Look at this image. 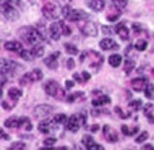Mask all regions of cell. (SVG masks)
<instances>
[{
    "label": "cell",
    "mask_w": 154,
    "mask_h": 150,
    "mask_svg": "<svg viewBox=\"0 0 154 150\" xmlns=\"http://www.w3.org/2000/svg\"><path fill=\"white\" fill-rule=\"evenodd\" d=\"M19 35L23 41L27 43V44H30V45H38L41 44V42L43 41V35L41 34V32L33 28V27H23L19 30Z\"/></svg>",
    "instance_id": "cell-1"
},
{
    "label": "cell",
    "mask_w": 154,
    "mask_h": 150,
    "mask_svg": "<svg viewBox=\"0 0 154 150\" xmlns=\"http://www.w3.org/2000/svg\"><path fill=\"white\" fill-rule=\"evenodd\" d=\"M42 14H43V17L46 18V19H48V20H54V19H57V18H58L62 14V10L60 8L58 3L49 2V3L43 5Z\"/></svg>",
    "instance_id": "cell-2"
},
{
    "label": "cell",
    "mask_w": 154,
    "mask_h": 150,
    "mask_svg": "<svg viewBox=\"0 0 154 150\" xmlns=\"http://www.w3.org/2000/svg\"><path fill=\"white\" fill-rule=\"evenodd\" d=\"M44 88H46V93H47V95L54 97V99H57V100H63V99L66 97L65 90H63V88L60 86L58 82H56V81H53V80L48 81Z\"/></svg>",
    "instance_id": "cell-3"
},
{
    "label": "cell",
    "mask_w": 154,
    "mask_h": 150,
    "mask_svg": "<svg viewBox=\"0 0 154 150\" xmlns=\"http://www.w3.org/2000/svg\"><path fill=\"white\" fill-rule=\"evenodd\" d=\"M86 122V117L82 114H75L72 116L68 117V121L66 122V129L69 130L72 133H76L81 126L85 125Z\"/></svg>",
    "instance_id": "cell-4"
},
{
    "label": "cell",
    "mask_w": 154,
    "mask_h": 150,
    "mask_svg": "<svg viewBox=\"0 0 154 150\" xmlns=\"http://www.w3.org/2000/svg\"><path fill=\"white\" fill-rule=\"evenodd\" d=\"M2 13H3V17L6 19V20H17L19 14H18V9L15 6H13L11 4L6 3V2H3L2 3Z\"/></svg>",
    "instance_id": "cell-5"
},
{
    "label": "cell",
    "mask_w": 154,
    "mask_h": 150,
    "mask_svg": "<svg viewBox=\"0 0 154 150\" xmlns=\"http://www.w3.org/2000/svg\"><path fill=\"white\" fill-rule=\"evenodd\" d=\"M52 111H53V106H51V105H38L37 107H34L33 116L35 117V119H44V117H47Z\"/></svg>",
    "instance_id": "cell-6"
},
{
    "label": "cell",
    "mask_w": 154,
    "mask_h": 150,
    "mask_svg": "<svg viewBox=\"0 0 154 150\" xmlns=\"http://www.w3.org/2000/svg\"><path fill=\"white\" fill-rule=\"evenodd\" d=\"M80 29L82 32V34H85L87 37H96L97 35V27L92 22H85L82 25H80Z\"/></svg>",
    "instance_id": "cell-7"
},
{
    "label": "cell",
    "mask_w": 154,
    "mask_h": 150,
    "mask_svg": "<svg viewBox=\"0 0 154 150\" xmlns=\"http://www.w3.org/2000/svg\"><path fill=\"white\" fill-rule=\"evenodd\" d=\"M57 124L54 120H43L39 122V125H38V130H39L41 133L43 134H49V133H52L53 130L57 129Z\"/></svg>",
    "instance_id": "cell-8"
},
{
    "label": "cell",
    "mask_w": 154,
    "mask_h": 150,
    "mask_svg": "<svg viewBox=\"0 0 154 150\" xmlns=\"http://www.w3.org/2000/svg\"><path fill=\"white\" fill-rule=\"evenodd\" d=\"M102 133H104V136L105 139L109 141V142H116L119 140V136H118V133L115 131V130L109 126V125H104V127H102Z\"/></svg>",
    "instance_id": "cell-9"
},
{
    "label": "cell",
    "mask_w": 154,
    "mask_h": 150,
    "mask_svg": "<svg viewBox=\"0 0 154 150\" xmlns=\"http://www.w3.org/2000/svg\"><path fill=\"white\" fill-rule=\"evenodd\" d=\"M49 35L53 41H58L62 35V22H57V23H52L49 27Z\"/></svg>",
    "instance_id": "cell-10"
},
{
    "label": "cell",
    "mask_w": 154,
    "mask_h": 150,
    "mask_svg": "<svg viewBox=\"0 0 154 150\" xmlns=\"http://www.w3.org/2000/svg\"><path fill=\"white\" fill-rule=\"evenodd\" d=\"M17 63L11 62L9 60H5V58H2V73L4 75H13L15 72L17 68Z\"/></svg>",
    "instance_id": "cell-11"
},
{
    "label": "cell",
    "mask_w": 154,
    "mask_h": 150,
    "mask_svg": "<svg viewBox=\"0 0 154 150\" xmlns=\"http://www.w3.org/2000/svg\"><path fill=\"white\" fill-rule=\"evenodd\" d=\"M87 18H88V15L83 10L72 9L71 11H69V14H68V17L66 19H68V20H71V22H80V20H83V19H87Z\"/></svg>",
    "instance_id": "cell-12"
},
{
    "label": "cell",
    "mask_w": 154,
    "mask_h": 150,
    "mask_svg": "<svg viewBox=\"0 0 154 150\" xmlns=\"http://www.w3.org/2000/svg\"><path fill=\"white\" fill-rule=\"evenodd\" d=\"M148 84V81H146V78L144 77H138V78H134L131 81V87L134 91H137V92H140V91H144L145 86Z\"/></svg>",
    "instance_id": "cell-13"
},
{
    "label": "cell",
    "mask_w": 154,
    "mask_h": 150,
    "mask_svg": "<svg viewBox=\"0 0 154 150\" xmlns=\"http://www.w3.org/2000/svg\"><path fill=\"white\" fill-rule=\"evenodd\" d=\"M100 48L102 51H111V49H119L118 43L111 38H105L100 42Z\"/></svg>",
    "instance_id": "cell-14"
},
{
    "label": "cell",
    "mask_w": 154,
    "mask_h": 150,
    "mask_svg": "<svg viewBox=\"0 0 154 150\" xmlns=\"http://www.w3.org/2000/svg\"><path fill=\"white\" fill-rule=\"evenodd\" d=\"M60 57V52H56V53L48 56L46 60H44V64L51 68V69H57V67H58V62H57V58Z\"/></svg>",
    "instance_id": "cell-15"
},
{
    "label": "cell",
    "mask_w": 154,
    "mask_h": 150,
    "mask_svg": "<svg viewBox=\"0 0 154 150\" xmlns=\"http://www.w3.org/2000/svg\"><path fill=\"white\" fill-rule=\"evenodd\" d=\"M4 48L6 51H10V52H18V53H22L23 52V45L22 43H19L17 41H10V42H6L4 44Z\"/></svg>",
    "instance_id": "cell-16"
},
{
    "label": "cell",
    "mask_w": 154,
    "mask_h": 150,
    "mask_svg": "<svg viewBox=\"0 0 154 150\" xmlns=\"http://www.w3.org/2000/svg\"><path fill=\"white\" fill-rule=\"evenodd\" d=\"M116 33H118V35L120 37L121 41H128V39H129V29L125 27L124 23L118 24V27H116Z\"/></svg>",
    "instance_id": "cell-17"
},
{
    "label": "cell",
    "mask_w": 154,
    "mask_h": 150,
    "mask_svg": "<svg viewBox=\"0 0 154 150\" xmlns=\"http://www.w3.org/2000/svg\"><path fill=\"white\" fill-rule=\"evenodd\" d=\"M28 76H29L30 82L33 83V82H38V81L42 80V78H43V72L39 68H35L33 71H30V72H28Z\"/></svg>",
    "instance_id": "cell-18"
},
{
    "label": "cell",
    "mask_w": 154,
    "mask_h": 150,
    "mask_svg": "<svg viewBox=\"0 0 154 150\" xmlns=\"http://www.w3.org/2000/svg\"><path fill=\"white\" fill-rule=\"evenodd\" d=\"M88 6L94 11H101L102 9L105 8V2H104V0H90Z\"/></svg>",
    "instance_id": "cell-19"
},
{
    "label": "cell",
    "mask_w": 154,
    "mask_h": 150,
    "mask_svg": "<svg viewBox=\"0 0 154 150\" xmlns=\"http://www.w3.org/2000/svg\"><path fill=\"white\" fill-rule=\"evenodd\" d=\"M22 95H23L22 90H19V88H17V87H11V88L8 91L9 99L13 100V101H18V100L22 97Z\"/></svg>",
    "instance_id": "cell-20"
},
{
    "label": "cell",
    "mask_w": 154,
    "mask_h": 150,
    "mask_svg": "<svg viewBox=\"0 0 154 150\" xmlns=\"http://www.w3.org/2000/svg\"><path fill=\"white\" fill-rule=\"evenodd\" d=\"M111 100L110 97L106 96V95H101L100 97H97V99H95L92 101V105L94 106H102V105H107V103H110Z\"/></svg>",
    "instance_id": "cell-21"
},
{
    "label": "cell",
    "mask_w": 154,
    "mask_h": 150,
    "mask_svg": "<svg viewBox=\"0 0 154 150\" xmlns=\"http://www.w3.org/2000/svg\"><path fill=\"white\" fill-rule=\"evenodd\" d=\"M109 64H110L111 67H119L120 64H121V56L118 54V53H115V54H111L110 57H109Z\"/></svg>",
    "instance_id": "cell-22"
},
{
    "label": "cell",
    "mask_w": 154,
    "mask_h": 150,
    "mask_svg": "<svg viewBox=\"0 0 154 150\" xmlns=\"http://www.w3.org/2000/svg\"><path fill=\"white\" fill-rule=\"evenodd\" d=\"M4 125L6 127H10V129H14V127H19V117L17 116H11L9 119H6L4 121Z\"/></svg>",
    "instance_id": "cell-23"
},
{
    "label": "cell",
    "mask_w": 154,
    "mask_h": 150,
    "mask_svg": "<svg viewBox=\"0 0 154 150\" xmlns=\"http://www.w3.org/2000/svg\"><path fill=\"white\" fill-rule=\"evenodd\" d=\"M144 115L148 117V120L154 124V115H153V103H146V105L144 106Z\"/></svg>",
    "instance_id": "cell-24"
},
{
    "label": "cell",
    "mask_w": 154,
    "mask_h": 150,
    "mask_svg": "<svg viewBox=\"0 0 154 150\" xmlns=\"http://www.w3.org/2000/svg\"><path fill=\"white\" fill-rule=\"evenodd\" d=\"M20 57L23 58L24 61H28V62H32V61L34 60V58H37V57L34 56V53H33V51H32V49H27V51L23 49V52L20 53Z\"/></svg>",
    "instance_id": "cell-25"
},
{
    "label": "cell",
    "mask_w": 154,
    "mask_h": 150,
    "mask_svg": "<svg viewBox=\"0 0 154 150\" xmlns=\"http://www.w3.org/2000/svg\"><path fill=\"white\" fill-rule=\"evenodd\" d=\"M144 95H145V97H148L149 100L154 99V84L153 83L148 82V84H146L144 88Z\"/></svg>",
    "instance_id": "cell-26"
},
{
    "label": "cell",
    "mask_w": 154,
    "mask_h": 150,
    "mask_svg": "<svg viewBox=\"0 0 154 150\" xmlns=\"http://www.w3.org/2000/svg\"><path fill=\"white\" fill-rule=\"evenodd\" d=\"M22 126H24L25 131H30L32 130V124L28 117H20L19 119V127H22Z\"/></svg>",
    "instance_id": "cell-27"
},
{
    "label": "cell",
    "mask_w": 154,
    "mask_h": 150,
    "mask_svg": "<svg viewBox=\"0 0 154 150\" xmlns=\"http://www.w3.org/2000/svg\"><path fill=\"white\" fill-rule=\"evenodd\" d=\"M134 68H135V62H134L133 60H126L124 62V71H125L126 75L131 73Z\"/></svg>",
    "instance_id": "cell-28"
},
{
    "label": "cell",
    "mask_w": 154,
    "mask_h": 150,
    "mask_svg": "<svg viewBox=\"0 0 154 150\" xmlns=\"http://www.w3.org/2000/svg\"><path fill=\"white\" fill-rule=\"evenodd\" d=\"M32 51H33V53H34V56H35L37 58H39V57H42V56L44 54V47H43L42 44L34 45V47L32 48Z\"/></svg>",
    "instance_id": "cell-29"
},
{
    "label": "cell",
    "mask_w": 154,
    "mask_h": 150,
    "mask_svg": "<svg viewBox=\"0 0 154 150\" xmlns=\"http://www.w3.org/2000/svg\"><path fill=\"white\" fill-rule=\"evenodd\" d=\"M65 48H66V52H67V53H69V54H72V56L79 54V49H77V47H76V45H73V44L66 43Z\"/></svg>",
    "instance_id": "cell-30"
},
{
    "label": "cell",
    "mask_w": 154,
    "mask_h": 150,
    "mask_svg": "<svg viewBox=\"0 0 154 150\" xmlns=\"http://www.w3.org/2000/svg\"><path fill=\"white\" fill-rule=\"evenodd\" d=\"M128 106H129L131 110H134V111H138V110L143 106V102H142V100H133L129 102Z\"/></svg>",
    "instance_id": "cell-31"
},
{
    "label": "cell",
    "mask_w": 154,
    "mask_h": 150,
    "mask_svg": "<svg viewBox=\"0 0 154 150\" xmlns=\"http://www.w3.org/2000/svg\"><path fill=\"white\" fill-rule=\"evenodd\" d=\"M111 3L116 9H124L128 5V0H111Z\"/></svg>",
    "instance_id": "cell-32"
},
{
    "label": "cell",
    "mask_w": 154,
    "mask_h": 150,
    "mask_svg": "<svg viewBox=\"0 0 154 150\" xmlns=\"http://www.w3.org/2000/svg\"><path fill=\"white\" fill-rule=\"evenodd\" d=\"M24 149H25V142H22V141L13 142L9 148V150H24Z\"/></svg>",
    "instance_id": "cell-33"
},
{
    "label": "cell",
    "mask_w": 154,
    "mask_h": 150,
    "mask_svg": "<svg viewBox=\"0 0 154 150\" xmlns=\"http://www.w3.org/2000/svg\"><path fill=\"white\" fill-rule=\"evenodd\" d=\"M146 45H148V43H146V41H144V39H139V41L135 43V49L137 51H145Z\"/></svg>",
    "instance_id": "cell-34"
},
{
    "label": "cell",
    "mask_w": 154,
    "mask_h": 150,
    "mask_svg": "<svg viewBox=\"0 0 154 150\" xmlns=\"http://www.w3.org/2000/svg\"><path fill=\"white\" fill-rule=\"evenodd\" d=\"M149 138V134H148V131H143L140 135H138L137 136V139H135V142L137 144H142V142H144L146 139Z\"/></svg>",
    "instance_id": "cell-35"
},
{
    "label": "cell",
    "mask_w": 154,
    "mask_h": 150,
    "mask_svg": "<svg viewBox=\"0 0 154 150\" xmlns=\"http://www.w3.org/2000/svg\"><path fill=\"white\" fill-rule=\"evenodd\" d=\"M57 124H65V122H67L68 121V119H67V116L65 115V114H57L56 116H54V119H53Z\"/></svg>",
    "instance_id": "cell-36"
},
{
    "label": "cell",
    "mask_w": 154,
    "mask_h": 150,
    "mask_svg": "<svg viewBox=\"0 0 154 150\" xmlns=\"http://www.w3.org/2000/svg\"><path fill=\"white\" fill-rule=\"evenodd\" d=\"M3 2H6V3L11 4L13 6H15L17 9H23L24 8V4L22 3V0H3Z\"/></svg>",
    "instance_id": "cell-37"
},
{
    "label": "cell",
    "mask_w": 154,
    "mask_h": 150,
    "mask_svg": "<svg viewBox=\"0 0 154 150\" xmlns=\"http://www.w3.org/2000/svg\"><path fill=\"white\" fill-rule=\"evenodd\" d=\"M62 22V34L63 35H71V28L68 27V25H66V23L63 22V20H61Z\"/></svg>",
    "instance_id": "cell-38"
},
{
    "label": "cell",
    "mask_w": 154,
    "mask_h": 150,
    "mask_svg": "<svg viewBox=\"0 0 154 150\" xmlns=\"http://www.w3.org/2000/svg\"><path fill=\"white\" fill-rule=\"evenodd\" d=\"M94 141H95V140L92 139V136H90V135H85V136L82 138V144L85 145V146H88L90 144H92Z\"/></svg>",
    "instance_id": "cell-39"
},
{
    "label": "cell",
    "mask_w": 154,
    "mask_h": 150,
    "mask_svg": "<svg viewBox=\"0 0 154 150\" xmlns=\"http://www.w3.org/2000/svg\"><path fill=\"white\" fill-rule=\"evenodd\" d=\"M86 148H87V150H105L104 146L100 145V144H96L95 141L92 142V144H90L88 146H86Z\"/></svg>",
    "instance_id": "cell-40"
},
{
    "label": "cell",
    "mask_w": 154,
    "mask_h": 150,
    "mask_svg": "<svg viewBox=\"0 0 154 150\" xmlns=\"http://www.w3.org/2000/svg\"><path fill=\"white\" fill-rule=\"evenodd\" d=\"M56 141H57V140H56L54 138H48V139L44 140L43 142H44V145H46V146H53Z\"/></svg>",
    "instance_id": "cell-41"
},
{
    "label": "cell",
    "mask_w": 154,
    "mask_h": 150,
    "mask_svg": "<svg viewBox=\"0 0 154 150\" xmlns=\"http://www.w3.org/2000/svg\"><path fill=\"white\" fill-rule=\"evenodd\" d=\"M115 112H116V114H119L121 117H123V119H126V117H129V114H124L123 112V110H121L120 107H115Z\"/></svg>",
    "instance_id": "cell-42"
},
{
    "label": "cell",
    "mask_w": 154,
    "mask_h": 150,
    "mask_svg": "<svg viewBox=\"0 0 154 150\" xmlns=\"http://www.w3.org/2000/svg\"><path fill=\"white\" fill-rule=\"evenodd\" d=\"M66 66H67L68 69H72L75 67V61L72 60V58H68L67 62H66Z\"/></svg>",
    "instance_id": "cell-43"
},
{
    "label": "cell",
    "mask_w": 154,
    "mask_h": 150,
    "mask_svg": "<svg viewBox=\"0 0 154 150\" xmlns=\"http://www.w3.org/2000/svg\"><path fill=\"white\" fill-rule=\"evenodd\" d=\"M120 17L119 13H116V14H112V15H107V20H110V22H115V20H118Z\"/></svg>",
    "instance_id": "cell-44"
},
{
    "label": "cell",
    "mask_w": 154,
    "mask_h": 150,
    "mask_svg": "<svg viewBox=\"0 0 154 150\" xmlns=\"http://www.w3.org/2000/svg\"><path fill=\"white\" fill-rule=\"evenodd\" d=\"M82 78H83V81H88L90 78H91V75H90L87 71H83L82 72Z\"/></svg>",
    "instance_id": "cell-45"
},
{
    "label": "cell",
    "mask_w": 154,
    "mask_h": 150,
    "mask_svg": "<svg viewBox=\"0 0 154 150\" xmlns=\"http://www.w3.org/2000/svg\"><path fill=\"white\" fill-rule=\"evenodd\" d=\"M121 131H123V134H124V135H128V136H129V131H130V129L126 125H121Z\"/></svg>",
    "instance_id": "cell-46"
},
{
    "label": "cell",
    "mask_w": 154,
    "mask_h": 150,
    "mask_svg": "<svg viewBox=\"0 0 154 150\" xmlns=\"http://www.w3.org/2000/svg\"><path fill=\"white\" fill-rule=\"evenodd\" d=\"M102 33L104 34H112V32H111V28H109V27H102Z\"/></svg>",
    "instance_id": "cell-47"
},
{
    "label": "cell",
    "mask_w": 154,
    "mask_h": 150,
    "mask_svg": "<svg viewBox=\"0 0 154 150\" xmlns=\"http://www.w3.org/2000/svg\"><path fill=\"white\" fill-rule=\"evenodd\" d=\"M138 131H139V126H134L133 129H130V131H129V136H131V135H135Z\"/></svg>",
    "instance_id": "cell-48"
},
{
    "label": "cell",
    "mask_w": 154,
    "mask_h": 150,
    "mask_svg": "<svg viewBox=\"0 0 154 150\" xmlns=\"http://www.w3.org/2000/svg\"><path fill=\"white\" fill-rule=\"evenodd\" d=\"M73 78L77 81V82H80V83H82V82H85L83 81V78H81V76L79 75V73H73Z\"/></svg>",
    "instance_id": "cell-49"
},
{
    "label": "cell",
    "mask_w": 154,
    "mask_h": 150,
    "mask_svg": "<svg viewBox=\"0 0 154 150\" xmlns=\"http://www.w3.org/2000/svg\"><path fill=\"white\" fill-rule=\"evenodd\" d=\"M140 150H154V146L150 145V144H145V145L142 146V149H140Z\"/></svg>",
    "instance_id": "cell-50"
},
{
    "label": "cell",
    "mask_w": 154,
    "mask_h": 150,
    "mask_svg": "<svg viewBox=\"0 0 154 150\" xmlns=\"http://www.w3.org/2000/svg\"><path fill=\"white\" fill-rule=\"evenodd\" d=\"M99 129H100V126L97 125V124H95V125L91 126V129H90V130H91V133H97Z\"/></svg>",
    "instance_id": "cell-51"
},
{
    "label": "cell",
    "mask_w": 154,
    "mask_h": 150,
    "mask_svg": "<svg viewBox=\"0 0 154 150\" xmlns=\"http://www.w3.org/2000/svg\"><path fill=\"white\" fill-rule=\"evenodd\" d=\"M66 87L67 88H72L73 87V82L72 81H66Z\"/></svg>",
    "instance_id": "cell-52"
},
{
    "label": "cell",
    "mask_w": 154,
    "mask_h": 150,
    "mask_svg": "<svg viewBox=\"0 0 154 150\" xmlns=\"http://www.w3.org/2000/svg\"><path fill=\"white\" fill-rule=\"evenodd\" d=\"M2 138H3L4 140H9V139H10V138H9V135H5L3 130H2Z\"/></svg>",
    "instance_id": "cell-53"
},
{
    "label": "cell",
    "mask_w": 154,
    "mask_h": 150,
    "mask_svg": "<svg viewBox=\"0 0 154 150\" xmlns=\"http://www.w3.org/2000/svg\"><path fill=\"white\" fill-rule=\"evenodd\" d=\"M4 84H5V75L2 73V87H4Z\"/></svg>",
    "instance_id": "cell-54"
},
{
    "label": "cell",
    "mask_w": 154,
    "mask_h": 150,
    "mask_svg": "<svg viewBox=\"0 0 154 150\" xmlns=\"http://www.w3.org/2000/svg\"><path fill=\"white\" fill-rule=\"evenodd\" d=\"M39 150H56V149H53V148H51V146H46V148H41Z\"/></svg>",
    "instance_id": "cell-55"
},
{
    "label": "cell",
    "mask_w": 154,
    "mask_h": 150,
    "mask_svg": "<svg viewBox=\"0 0 154 150\" xmlns=\"http://www.w3.org/2000/svg\"><path fill=\"white\" fill-rule=\"evenodd\" d=\"M56 150H68V149L66 146H60V148H57Z\"/></svg>",
    "instance_id": "cell-56"
},
{
    "label": "cell",
    "mask_w": 154,
    "mask_h": 150,
    "mask_svg": "<svg viewBox=\"0 0 154 150\" xmlns=\"http://www.w3.org/2000/svg\"><path fill=\"white\" fill-rule=\"evenodd\" d=\"M152 73H153V76H154V68H153V69H152Z\"/></svg>",
    "instance_id": "cell-57"
}]
</instances>
